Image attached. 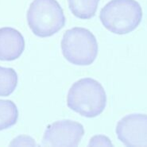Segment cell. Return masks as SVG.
Returning <instances> with one entry per match:
<instances>
[{
    "instance_id": "cell-1",
    "label": "cell",
    "mask_w": 147,
    "mask_h": 147,
    "mask_svg": "<svg viewBox=\"0 0 147 147\" xmlns=\"http://www.w3.org/2000/svg\"><path fill=\"white\" fill-rule=\"evenodd\" d=\"M106 104L105 90L97 80L92 78L80 79L74 83L67 96L69 108L87 118L99 115Z\"/></svg>"
},
{
    "instance_id": "cell-11",
    "label": "cell",
    "mask_w": 147,
    "mask_h": 147,
    "mask_svg": "<svg viewBox=\"0 0 147 147\" xmlns=\"http://www.w3.org/2000/svg\"><path fill=\"white\" fill-rule=\"evenodd\" d=\"M89 146H112V143L110 141V139L106 136L103 135H97L93 137L90 142Z\"/></svg>"
},
{
    "instance_id": "cell-3",
    "label": "cell",
    "mask_w": 147,
    "mask_h": 147,
    "mask_svg": "<svg viewBox=\"0 0 147 147\" xmlns=\"http://www.w3.org/2000/svg\"><path fill=\"white\" fill-rule=\"evenodd\" d=\"M27 22L36 36L48 38L65 26V17L56 0H34L27 11Z\"/></svg>"
},
{
    "instance_id": "cell-9",
    "label": "cell",
    "mask_w": 147,
    "mask_h": 147,
    "mask_svg": "<svg viewBox=\"0 0 147 147\" xmlns=\"http://www.w3.org/2000/svg\"><path fill=\"white\" fill-rule=\"evenodd\" d=\"M18 119V111L15 103L11 100L0 99V130L13 127Z\"/></svg>"
},
{
    "instance_id": "cell-4",
    "label": "cell",
    "mask_w": 147,
    "mask_h": 147,
    "mask_svg": "<svg viewBox=\"0 0 147 147\" xmlns=\"http://www.w3.org/2000/svg\"><path fill=\"white\" fill-rule=\"evenodd\" d=\"M62 53L71 64L86 66L92 64L98 55L96 37L85 28L74 27L65 31L61 41Z\"/></svg>"
},
{
    "instance_id": "cell-10",
    "label": "cell",
    "mask_w": 147,
    "mask_h": 147,
    "mask_svg": "<svg viewBox=\"0 0 147 147\" xmlns=\"http://www.w3.org/2000/svg\"><path fill=\"white\" fill-rule=\"evenodd\" d=\"M18 84V75L11 68L0 66V96H8L14 92Z\"/></svg>"
},
{
    "instance_id": "cell-2",
    "label": "cell",
    "mask_w": 147,
    "mask_h": 147,
    "mask_svg": "<svg viewBox=\"0 0 147 147\" xmlns=\"http://www.w3.org/2000/svg\"><path fill=\"white\" fill-rule=\"evenodd\" d=\"M99 18L111 33L127 34L140 24L142 10L135 0H111L101 10Z\"/></svg>"
},
{
    "instance_id": "cell-5",
    "label": "cell",
    "mask_w": 147,
    "mask_h": 147,
    "mask_svg": "<svg viewBox=\"0 0 147 147\" xmlns=\"http://www.w3.org/2000/svg\"><path fill=\"white\" fill-rule=\"evenodd\" d=\"M84 134V129L80 123L61 120L47 127L41 144L45 146H78Z\"/></svg>"
},
{
    "instance_id": "cell-8",
    "label": "cell",
    "mask_w": 147,
    "mask_h": 147,
    "mask_svg": "<svg viewBox=\"0 0 147 147\" xmlns=\"http://www.w3.org/2000/svg\"><path fill=\"white\" fill-rule=\"evenodd\" d=\"M99 0H68L72 13L80 19H90L95 16Z\"/></svg>"
},
{
    "instance_id": "cell-6",
    "label": "cell",
    "mask_w": 147,
    "mask_h": 147,
    "mask_svg": "<svg viewBox=\"0 0 147 147\" xmlns=\"http://www.w3.org/2000/svg\"><path fill=\"white\" fill-rule=\"evenodd\" d=\"M115 132L127 146H147V115H126L117 123Z\"/></svg>"
},
{
    "instance_id": "cell-7",
    "label": "cell",
    "mask_w": 147,
    "mask_h": 147,
    "mask_svg": "<svg viewBox=\"0 0 147 147\" xmlns=\"http://www.w3.org/2000/svg\"><path fill=\"white\" fill-rule=\"evenodd\" d=\"M25 49V40L14 28L0 29V61H10L18 59Z\"/></svg>"
}]
</instances>
